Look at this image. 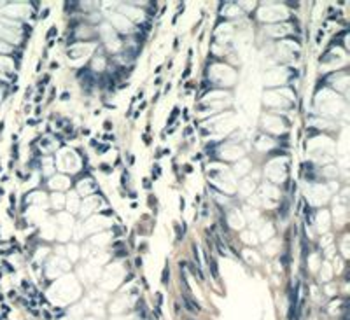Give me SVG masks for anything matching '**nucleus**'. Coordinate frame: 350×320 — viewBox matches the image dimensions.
Listing matches in <instances>:
<instances>
[{"label": "nucleus", "instance_id": "nucleus-1", "mask_svg": "<svg viewBox=\"0 0 350 320\" xmlns=\"http://www.w3.org/2000/svg\"><path fill=\"white\" fill-rule=\"evenodd\" d=\"M182 301H184L186 308L189 310L191 313H198V311H200V304H198L194 299H191L189 296H182Z\"/></svg>", "mask_w": 350, "mask_h": 320}, {"label": "nucleus", "instance_id": "nucleus-2", "mask_svg": "<svg viewBox=\"0 0 350 320\" xmlns=\"http://www.w3.org/2000/svg\"><path fill=\"white\" fill-rule=\"evenodd\" d=\"M207 261H209L210 271H212V275H214V278H219V271H217V264H215V259L212 257V255H207Z\"/></svg>", "mask_w": 350, "mask_h": 320}, {"label": "nucleus", "instance_id": "nucleus-3", "mask_svg": "<svg viewBox=\"0 0 350 320\" xmlns=\"http://www.w3.org/2000/svg\"><path fill=\"white\" fill-rule=\"evenodd\" d=\"M168 277H170V273H168V268H165V270H163V278H161V280H163V283H166Z\"/></svg>", "mask_w": 350, "mask_h": 320}, {"label": "nucleus", "instance_id": "nucleus-4", "mask_svg": "<svg viewBox=\"0 0 350 320\" xmlns=\"http://www.w3.org/2000/svg\"><path fill=\"white\" fill-rule=\"evenodd\" d=\"M55 33H56V28H51V30H49V33H47V37H53Z\"/></svg>", "mask_w": 350, "mask_h": 320}, {"label": "nucleus", "instance_id": "nucleus-5", "mask_svg": "<svg viewBox=\"0 0 350 320\" xmlns=\"http://www.w3.org/2000/svg\"><path fill=\"white\" fill-rule=\"evenodd\" d=\"M308 131H310V135H317V129H313V128H310Z\"/></svg>", "mask_w": 350, "mask_h": 320}]
</instances>
